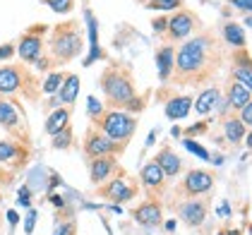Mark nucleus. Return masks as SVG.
<instances>
[{
	"label": "nucleus",
	"mask_w": 252,
	"mask_h": 235,
	"mask_svg": "<svg viewBox=\"0 0 252 235\" xmlns=\"http://www.w3.org/2000/svg\"><path fill=\"white\" fill-rule=\"evenodd\" d=\"M221 67V48L212 31H199L175 51L173 75L178 84H207Z\"/></svg>",
	"instance_id": "1"
},
{
	"label": "nucleus",
	"mask_w": 252,
	"mask_h": 235,
	"mask_svg": "<svg viewBox=\"0 0 252 235\" xmlns=\"http://www.w3.org/2000/svg\"><path fill=\"white\" fill-rule=\"evenodd\" d=\"M98 82H101L106 103L113 111H123L135 98V79L130 75L127 65H111V67H106Z\"/></svg>",
	"instance_id": "2"
},
{
	"label": "nucleus",
	"mask_w": 252,
	"mask_h": 235,
	"mask_svg": "<svg viewBox=\"0 0 252 235\" xmlns=\"http://www.w3.org/2000/svg\"><path fill=\"white\" fill-rule=\"evenodd\" d=\"M41 84L36 82V77L24 67V65H2L0 67V94L7 98L12 94H22L29 101L39 96Z\"/></svg>",
	"instance_id": "3"
},
{
	"label": "nucleus",
	"mask_w": 252,
	"mask_h": 235,
	"mask_svg": "<svg viewBox=\"0 0 252 235\" xmlns=\"http://www.w3.org/2000/svg\"><path fill=\"white\" fill-rule=\"evenodd\" d=\"M79 53H82V36L77 31V24L67 22V24L53 27V34H51V62L65 65L72 58H77Z\"/></svg>",
	"instance_id": "4"
},
{
	"label": "nucleus",
	"mask_w": 252,
	"mask_h": 235,
	"mask_svg": "<svg viewBox=\"0 0 252 235\" xmlns=\"http://www.w3.org/2000/svg\"><path fill=\"white\" fill-rule=\"evenodd\" d=\"M94 127L101 130L111 142H116L120 147H127V142L132 139V135H135V130H137V120L127 111H113V108H108L94 122Z\"/></svg>",
	"instance_id": "5"
},
{
	"label": "nucleus",
	"mask_w": 252,
	"mask_h": 235,
	"mask_svg": "<svg viewBox=\"0 0 252 235\" xmlns=\"http://www.w3.org/2000/svg\"><path fill=\"white\" fill-rule=\"evenodd\" d=\"M202 29V20L190 12V10H178L168 17V24H166V36L171 43H178V41H188L194 31Z\"/></svg>",
	"instance_id": "6"
},
{
	"label": "nucleus",
	"mask_w": 252,
	"mask_h": 235,
	"mask_svg": "<svg viewBox=\"0 0 252 235\" xmlns=\"http://www.w3.org/2000/svg\"><path fill=\"white\" fill-rule=\"evenodd\" d=\"M214 182H216V177H214L212 171L192 168V171H188V173H185L183 182L178 185V195L188 197V199L204 197V195H209V192L214 190Z\"/></svg>",
	"instance_id": "7"
},
{
	"label": "nucleus",
	"mask_w": 252,
	"mask_h": 235,
	"mask_svg": "<svg viewBox=\"0 0 252 235\" xmlns=\"http://www.w3.org/2000/svg\"><path fill=\"white\" fill-rule=\"evenodd\" d=\"M120 151H125V147L111 142L101 130H96V127L87 130V135H84V156H89V161L101 156H116Z\"/></svg>",
	"instance_id": "8"
},
{
	"label": "nucleus",
	"mask_w": 252,
	"mask_h": 235,
	"mask_svg": "<svg viewBox=\"0 0 252 235\" xmlns=\"http://www.w3.org/2000/svg\"><path fill=\"white\" fill-rule=\"evenodd\" d=\"M46 29L48 27H32V29H27V34L20 39V46H17V53H20V58L24 62H36L41 58V53H43V34H46Z\"/></svg>",
	"instance_id": "9"
},
{
	"label": "nucleus",
	"mask_w": 252,
	"mask_h": 235,
	"mask_svg": "<svg viewBox=\"0 0 252 235\" xmlns=\"http://www.w3.org/2000/svg\"><path fill=\"white\" fill-rule=\"evenodd\" d=\"M98 195L111 199V202H130V199H135L137 187L130 185L127 177L123 176V173H118V176L113 177V180H108L106 185H98Z\"/></svg>",
	"instance_id": "10"
},
{
	"label": "nucleus",
	"mask_w": 252,
	"mask_h": 235,
	"mask_svg": "<svg viewBox=\"0 0 252 235\" xmlns=\"http://www.w3.org/2000/svg\"><path fill=\"white\" fill-rule=\"evenodd\" d=\"M139 180H142L144 190L152 195V199H156V197L163 195V187H166V176H163V171L158 168V163H156V161L144 163V168L139 171Z\"/></svg>",
	"instance_id": "11"
},
{
	"label": "nucleus",
	"mask_w": 252,
	"mask_h": 235,
	"mask_svg": "<svg viewBox=\"0 0 252 235\" xmlns=\"http://www.w3.org/2000/svg\"><path fill=\"white\" fill-rule=\"evenodd\" d=\"M132 218H135L139 226H144V228H156V226H161V221H163V211H161V204H158L156 199L142 202L139 206H135V211H132Z\"/></svg>",
	"instance_id": "12"
},
{
	"label": "nucleus",
	"mask_w": 252,
	"mask_h": 235,
	"mask_svg": "<svg viewBox=\"0 0 252 235\" xmlns=\"http://www.w3.org/2000/svg\"><path fill=\"white\" fill-rule=\"evenodd\" d=\"M118 173V161L116 156H101L89 161V177L94 185H103Z\"/></svg>",
	"instance_id": "13"
},
{
	"label": "nucleus",
	"mask_w": 252,
	"mask_h": 235,
	"mask_svg": "<svg viewBox=\"0 0 252 235\" xmlns=\"http://www.w3.org/2000/svg\"><path fill=\"white\" fill-rule=\"evenodd\" d=\"M178 214H180V218H183L190 228H197V226H202L204 218H207V202H202V197L185 199V202L178 206Z\"/></svg>",
	"instance_id": "14"
},
{
	"label": "nucleus",
	"mask_w": 252,
	"mask_h": 235,
	"mask_svg": "<svg viewBox=\"0 0 252 235\" xmlns=\"http://www.w3.org/2000/svg\"><path fill=\"white\" fill-rule=\"evenodd\" d=\"M0 125H2V130H7V132L15 135V137H20V139L27 137V132L20 130V113H17V106H15L12 101H7L5 96H0Z\"/></svg>",
	"instance_id": "15"
},
{
	"label": "nucleus",
	"mask_w": 252,
	"mask_h": 235,
	"mask_svg": "<svg viewBox=\"0 0 252 235\" xmlns=\"http://www.w3.org/2000/svg\"><path fill=\"white\" fill-rule=\"evenodd\" d=\"M233 82L243 84L245 89L252 91V60L248 48H238L235 51V65H233Z\"/></svg>",
	"instance_id": "16"
},
{
	"label": "nucleus",
	"mask_w": 252,
	"mask_h": 235,
	"mask_svg": "<svg viewBox=\"0 0 252 235\" xmlns=\"http://www.w3.org/2000/svg\"><path fill=\"white\" fill-rule=\"evenodd\" d=\"M154 161L158 163V168L163 171V176L166 177H175L180 171H183V161H180V156L175 154L171 147H163V149L156 154Z\"/></svg>",
	"instance_id": "17"
},
{
	"label": "nucleus",
	"mask_w": 252,
	"mask_h": 235,
	"mask_svg": "<svg viewBox=\"0 0 252 235\" xmlns=\"http://www.w3.org/2000/svg\"><path fill=\"white\" fill-rule=\"evenodd\" d=\"M221 101V89L219 87H207L204 91H199V96L192 101V108L197 111V116H209L216 103Z\"/></svg>",
	"instance_id": "18"
},
{
	"label": "nucleus",
	"mask_w": 252,
	"mask_h": 235,
	"mask_svg": "<svg viewBox=\"0 0 252 235\" xmlns=\"http://www.w3.org/2000/svg\"><path fill=\"white\" fill-rule=\"evenodd\" d=\"M173 62H175V48L171 43H166V46H161L156 51V70H158V79L161 82L171 79V75H173Z\"/></svg>",
	"instance_id": "19"
},
{
	"label": "nucleus",
	"mask_w": 252,
	"mask_h": 235,
	"mask_svg": "<svg viewBox=\"0 0 252 235\" xmlns=\"http://www.w3.org/2000/svg\"><path fill=\"white\" fill-rule=\"evenodd\" d=\"M248 103H252V91L245 89L243 84L233 82L231 87H228V94H226V106L238 113V111H240L243 106H248Z\"/></svg>",
	"instance_id": "20"
},
{
	"label": "nucleus",
	"mask_w": 252,
	"mask_h": 235,
	"mask_svg": "<svg viewBox=\"0 0 252 235\" xmlns=\"http://www.w3.org/2000/svg\"><path fill=\"white\" fill-rule=\"evenodd\" d=\"M192 108V98L190 96H173L166 101V118L168 120H183Z\"/></svg>",
	"instance_id": "21"
},
{
	"label": "nucleus",
	"mask_w": 252,
	"mask_h": 235,
	"mask_svg": "<svg viewBox=\"0 0 252 235\" xmlns=\"http://www.w3.org/2000/svg\"><path fill=\"white\" fill-rule=\"evenodd\" d=\"M56 94H58V101L63 106H72L79 94V77L77 75H67V77L63 79V84H60V89Z\"/></svg>",
	"instance_id": "22"
},
{
	"label": "nucleus",
	"mask_w": 252,
	"mask_h": 235,
	"mask_svg": "<svg viewBox=\"0 0 252 235\" xmlns=\"http://www.w3.org/2000/svg\"><path fill=\"white\" fill-rule=\"evenodd\" d=\"M221 34H223V41L233 46L235 51L238 48H248V39H245V29L238 24V22H228V24H223V29H221Z\"/></svg>",
	"instance_id": "23"
},
{
	"label": "nucleus",
	"mask_w": 252,
	"mask_h": 235,
	"mask_svg": "<svg viewBox=\"0 0 252 235\" xmlns=\"http://www.w3.org/2000/svg\"><path fill=\"white\" fill-rule=\"evenodd\" d=\"M67 125H70V108H56L51 116L46 118V127L43 130H46V135L53 137V135H58L60 130H65Z\"/></svg>",
	"instance_id": "24"
},
{
	"label": "nucleus",
	"mask_w": 252,
	"mask_h": 235,
	"mask_svg": "<svg viewBox=\"0 0 252 235\" xmlns=\"http://www.w3.org/2000/svg\"><path fill=\"white\" fill-rule=\"evenodd\" d=\"M223 132H226V139L231 144H240L243 137H245V132H248V127L238 120V116H231L223 120Z\"/></svg>",
	"instance_id": "25"
},
{
	"label": "nucleus",
	"mask_w": 252,
	"mask_h": 235,
	"mask_svg": "<svg viewBox=\"0 0 252 235\" xmlns=\"http://www.w3.org/2000/svg\"><path fill=\"white\" fill-rule=\"evenodd\" d=\"M22 154L20 144L17 142H12V139H2L0 142V163H12V161H17Z\"/></svg>",
	"instance_id": "26"
},
{
	"label": "nucleus",
	"mask_w": 252,
	"mask_h": 235,
	"mask_svg": "<svg viewBox=\"0 0 252 235\" xmlns=\"http://www.w3.org/2000/svg\"><path fill=\"white\" fill-rule=\"evenodd\" d=\"M183 2L185 0H147L144 5L156 12H171V10H183Z\"/></svg>",
	"instance_id": "27"
},
{
	"label": "nucleus",
	"mask_w": 252,
	"mask_h": 235,
	"mask_svg": "<svg viewBox=\"0 0 252 235\" xmlns=\"http://www.w3.org/2000/svg\"><path fill=\"white\" fill-rule=\"evenodd\" d=\"M63 79H65V75H63V72H51L48 77L43 79L41 91H43V94H48V96H51V94H56V91L60 89V84H63Z\"/></svg>",
	"instance_id": "28"
},
{
	"label": "nucleus",
	"mask_w": 252,
	"mask_h": 235,
	"mask_svg": "<svg viewBox=\"0 0 252 235\" xmlns=\"http://www.w3.org/2000/svg\"><path fill=\"white\" fill-rule=\"evenodd\" d=\"M43 5H48L56 15H70L75 7V0H41Z\"/></svg>",
	"instance_id": "29"
},
{
	"label": "nucleus",
	"mask_w": 252,
	"mask_h": 235,
	"mask_svg": "<svg viewBox=\"0 0 252 235\" xmlns=\"http://www.w3.org/2000/svg\"><path fill=\"white\" fill-rule=\"evenodd\" d=\"M53 235H77V226L72 218H58L53 226Z\"/></svg>",
	"instance_id": "30"
},
{
	"label": "nucleus",
	"mask_w": 252,
	"mask_h": 235,
	"mask_svg": "<svg viewBox=\"0 0 252 235\" xmlns=\"http://www.w3.org/2000/svg\"><path fill=\"white\" fill-rule=\"evenodd\" d=\"M70 144H72V130L67 125L65 130H60L58 135H53V147L56 149H70Z\"/></svg>",
	"instance_id": "31"
},
{
	"label": "nucleus",
	"mask_w": 252,
	"mask_h": 235,
	"mask_svg": "<svg viewBox=\"0 0 252 235\" xmlns=\"http://www.w3.org/2000/svg\"><path fill=\"white\" fill-rule=\"evenodd\" d=\"M207 132H209V120H202V122H194L192 127H188L183 135H185V139H194V137L207 135Z\"/></svg>",
	"instance_id": "32"
},
{
	"label": "nucleus",
	"mask_w": 252,
	"mask_h": 235,
	"mask_svg": "<svg viewBox=\"0 0 252 235\" xmlns=\"http://www.w3.org/2000/svg\"><path fill=\"white\" fill-rule=\"evenodd\" d=\"M183 144H185V149H188V151H192L194 156L204 158V161H207V158H209V151H207V149H204V147H202V144H197V142H194V139H183Z\"/></svg>",
	"instance_id": "33"
},
{
	"label": "nucleus",
	"mask_w": 252,
	"mask_h": 235,
	"mask_svg": "<svg viewBox=\"0 0 252 235\" xmlns=\"http://www.w3.org/2000/svg\"><path fill=\"white\" fill-rule=\"evenodd\" d=\"M87 103H89V116H92V120L96 122L98 118L103 116V111H106V108H103V106H101V103H98V101H96L94 96H89V98H87Z\"/></svg>",
	"instance_id": "34"
},
{
	"label": "nucleus",
	"mask_w": 252,
	"mask_h": 235,
	"mask_svg": "<svg viewBox=\"0 0 252 235\" xmlns=\"http://www.w3.org/2000/svg\"><path fill=\"white\" fill-rule=\"evenodd\" d=\"M240 116H238V120L245 125V127H250L252 125V103H248V106H243L240 111H238Z\"/></svg>",
	"instance_id": "35"
},
{
	"label": "nucleus",
	"mask_w": 252,
	"mask_h": 235,
	"mask_svg": "<svg viewBox=\"0 0 252 235\" xmlns=\"http://www.w3.org/2000/svg\"><path fill=\"white\" fill-rule=\"evenodd\" d=\"M233 7L238 10V12H245V15H250V10H252V0H228Z\"/></svg>",
	"instance_id": "36"
},
{
	"label": "nucleus",
	"mask_w": 252,
	"mask_h": 235,
	"mask_svg": "<svg viewBox=\"0 0 252 235\" xmlns=\"http://www.w3.org/2000/svg\"><path fill=\"white\" fill-rule=\"evenodd\" d=\"M29 199H32V190H29V187H22L20 190V202H17V204L24 206V209H29V206H32V202H29Z\"/></svg>",
	"instance_id": "37"
},
{
	"label": "nucleus",
	"mask_w": 252,
	"mask_h": 235,
	"mask_svg": "<svg viewBox=\"0 0 252 235\" xmlns=\"http://www.w3.org/2000/svg\"><path fill=\"white\" fill-rule=\"evenodd\" d=\"M12 56H15V46H12V43H2V46H0V62H2V60H10Z\"/></svg>",
	"instance_id": "38"
},
{
	"label": "nucleus",
	"mask_w": 252,
	"mask_h": 235,
	"mask_svg": "<svg viewBox=\"0 0 252 235\" xmlns=\"http://www.w3.org/2000/svg\"><path fill=\"white\" fill-rule=\"evenodd\" d=\"M166 24H168V20H166V17H161V20L156 17V20L152 22V27H154L156 34H166Z\"/></svg>",
	"instance_id": "39"
},
{
	"label": "nucleus",
	"mask_w": 252,
	"mask_h": 235,
	"mask_svg": "<svg viewBox=\"0 0 252 235\" xmlns=\"http://www.w3.org/2000/svg\"><path fill=\"white\" fill-rule=\"evenodd\" d=\"M34 211H32V214H29V221H27V226H24V231H27V233H32V231H34Z\"/></svg>",
	"instance_id": "40"
},
{
	"label": "nucleus",
	"mask_w": 252,
	"mask_h": 235,
	"mask_svg": "<svg viewBox=\"0 0 252 235\" xmlns=\"http://www.w3.org/2000/svg\"><path fill=\"white\" fill-rule=\"evenodd\" d=\"M219 214H221V216H228V214H231V209H228V204H221V209H219Z\"/></svg>",
	"instance_id": "41"
},
{
	"label": "nucleus",
	"mask_w": 252,
	"mask_h": 235,
	"mask_svg": "<svg viewBox=\"0 0 252 235\" xmlns=\"http://www.w3.org/2000/svg\"><path fill=\"white\" fill-rule=\"evenodd\" d=\"M166 231H168V233H173L175 231V221H166Z\"/></svg>",
	"instance_id": "42"
},
{
	"label": "nucleus",
	"mask_w": 252,
	"mask_h": 235,
	"mask_svg": "<svg viewBox=\"0 0 252 235\" xmlns=\"http://www.w3.org/2000/svg\"><path fill=\"white\" fill-rule=\"evenodd\" d=\"M7 218H10V223H12V226L17 223V214H15V211H10V214H7Z\"/></svg>",
	"instance_id": "43"
},
{
	"label": "nucleus",
	"mask_w": 252,
	"mask_h": 235,
	"mask_svg": "<svg viewBox=\"0 0 252 235\" xmlns=\"http://www.w3.org/2000/svg\"><path fill=\"white\" fill-rule=\"evenodd\" d=\"M154 139H156V130L149 135V139H147V147H152V144H154Z\"/></svg>",
	"instance_id": "44"
},
{
	"label": "nucleus",
	"mask_w": 252,
	"mask_h": 235,
	"mask_svg": "<svg viewBox=\"0 0 252 235\" xmlns=\"http://www.w3.org/2000/svg\"><path fill=\"white\" fill-rule=\"evenodd\" d=\"M51 199H53V204H56V206H63V204H65V202H63L60 197H51Z\"/></svg>",
	"instance_id": "45"
},
{
	"label": "nucleus",
	"mask_w": 252,
	"mask_h": 235,
	"mask_svg": "<svg viewBox=\"0 0 252 235\" xmlns=\"http://www.w3.org/2000/svg\"><path fill=\"white\" fill-rule=\"evenodd\" d=\"M226 235H240V231H226Z\"/></svg>",
	"instance_id": "46"
},
{
	"label": "nucleus",
	"mask_w": 252,
	"mask_h": 235,
	"mask_svg": "<svg viewBox=\"0 0 252 235\" xmlns=\"http://www.w3.org/2000/svg\"><path fill=\"white\" fill-rule=\"evenodd\" d=\"M216 235H226V231H221V233H216Z\"/></svg>",
	"instance_id": "47"
},
{
	"label": "nucleus",
	"mask_w": 252,
	"mask_h": 235,
	"mask_svg": "<svg viewBox=\"0 0 252 235\" xmlns=\"http://www.w3.org/2000/svg\"><path fill=\"white\" fill-rule=\"evenodd\" d=\"M137 2H147V0H137Z\"/></svg>",
	"instance_id": "48"
}]
</instances>
